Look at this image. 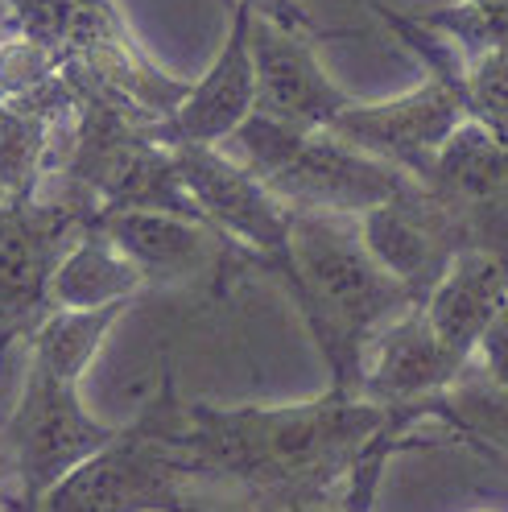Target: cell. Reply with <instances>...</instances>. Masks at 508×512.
Wrapping results in <instances>:
<instances>
[{
  "label": "cell",
  "instance_id": "7",
  "mask_svg": "<svg viewBox=\"0 0 508 512\" xmlns=\"http://www.w3.org/2000/svg\"><path fill=\"white\" fill-rule=\"evenodd\" d=\"M195 508V479L182 467L162 422L145 409L120 426L116 442L50 488L38 512H186Z\"/></svg>",
  "mask_w": 508,
  "mask_h": 512
},
{
  "label": "cell",
  "instance_id": "23",
  "mask_svg": "<svg viewBox=\"0 0 508 512\" xmlns=\"http://www.w3.org/2000/svg\"><path fill=\"white\" fill-rule=\"evenodd\" d=\"M298 512H335V508H298Z\"/></svg>",
  "mask_w": 508,
  "mask_h": 512
},
{
  "label": "cell",
  "instance_id": "25",
  "mask_svg": "<svg viewBox=\"0 0 508 512\" xmlns=\"http://www.w3.org/2000/svg\"><path fill=\"white\" fill-rule=\"evenodd\" d=\"M0 207H9V203H5V195H0Z\"/></svg>",
  "mask_w": 508,
  "mask_h": 512
},
{
  "label": "cell",
  "instance_id": "26",
  "mask_svg": "<svg viewBox=\"0 0 508 512\" xmlns=\"http://www.w3.org/2000/svg\"><path fill=\"white\" fill-rule=\"evenodd\" d=\"M0 463H5V455H0Z\"/></svg>",
  "mask_w": 508,
  "mask_h": 512
},
{
  "label": "cell",
  "instance_id": "5",
  "mask_svg": "<svg viewBox=\"0 0 508 512\" xmlns=\"http://www.w3.org/2000/svg\"><path fill=\"white\" fill-rule=\"evenodd\" d=\"M95 223L100 211L67 186H46L34 199L0 207V376L54 310L50 281L58 261Z\"/></svg>",
  "mask_w": 508,
  "mask_h": 512
},
{
  "label": "cell",
  "instance_id": "18",
  "mask_svg": "<svg viewBox=\"0 0 508 512\" xmlns=\"http://www.w3.org/2000/svg\"><path fill=\"white\" fill-rule=\"evenodd\" d=\"M414 17L447 38L463 58L508 38V0H459L455 9H434V13H414Z\"/></svg>",
  "mask_w": 508,
  "mask_h": 512
},
{
  "label": "cell",
  "instance_id": "14",
  "mask_svg": "<svg viewBox=\"0 0 508 512\" xmlns=\"http://www.w3.org/2000/svg\"><path fill=\"white\" fill-rule=\"evenodd\" d=\"M471 364H463L455 351L438 339V331L430 327V318L418 302L405 314H397L393 323L368 343L360 393L389 405V409L426 405L438 393H447Z\"/></svg>",
  "mask_w": 508,
  "mask_h": 512
},
{
  "label": "cell",
  "instance_id": "20",
  "mask_svg": "<svg viewBox=\"0 0 508 512\" xmlns=\"http://www.w3.org/2000/svg\"><path fill=\"white\" fill-rule=\"evenodd\" d=\"M475 364H484V372H488V376H496V380L504 384V389H508V310L496 318L492 331L484 335Z\"/></svg>",
  "mask_w": 508,
  "mask_h": 512
},
{
  "label": "cell",
  "instance_id": "24",
  "mask_svg": "<svg viewBox=\"0 0 508 512\" xmlns=\"http://www.w3.org/2000/svg\"><path fill=\"white\" fill-rule=\"evenodd\" d=\"M471 512H500V508H471Z\"/></svg>",
  "mask_w": 508,
  "mask_h": 512
},
{
  "label": "cell",
  "instance_id": "17",
  "mask_svg": "<svg viewBox=\"0 0 508 512\" xmlns=\"http://www.w3.org/2000/svg\"><path fill=\"white\" fill-rule=\"evenodd\" d=\"M133 310V302L100 306V310H50L46 323L34 331L25 347V360L54 372L58 380L79 384L112 335V327Z\"/></svg>",
  "mask_w": 508,
  "mask_h": 512
},
{
  "label": "cell",
  "instance_id": "19",
  "mask_svg": "<svg viewBox=\"0 0 508 512\" xmlns=\"http://www.w3.org/2000/svg\"><path fill=\"white\" fill-rule=\"evenodd\" d=\"M240 5H248L252 17H261V21H277L285 29H302V34L319 38V29H314L310 13L298 5V0H240Z\"/></svg>",
  "mask_w": 508,
  "mask_h": 512
},
{
  "label": "cell",
  "instance_id": "6",
  "mask_svg": "<svg viewBox=\"0 0 508 512\" xmlns=\"http://www.w3.org/2000/svg\"><path fill=\"white\" fill-rule=\"evenodd\" d=\"M120 426L100 422L83 405L79 384L58 380L54 372L25 360L21 389L0 413V455H5L21 500L42 504L75 467L112 446Z\"/></svg>",
  "mask_w": 508,
  "mask_h": 512
},
{
  "label": "cell",
  "instance_id": "16",
  "mask_svg": "<svg viewBox=\"0 0 508 512\" xmlns=\"http://www.w3.org/2000/svg\"><path fill=\"white\" fill-rule=\"evenodd\" d=\"M145 290H149L145 273L95 223L58 261L54 281H50V306L54 310H100V306L137 302Z\"/></svg>",
  "mask_w": 508,
  "mask_h": 512
},
{
  "label": "cell",
  "instance_id": "3",
  "mask_svg": "<svg viewBox=\"0 0 508 512\" xmlns=\"http://www.w3.org/2000/svg\"><path fill=\"white\" fill-rule=\"evenodd\" d=\"M376 13L426 62V79L414 91L393 95V100H376V104L352 100L335 116L331 133L372 153L376 162L422 182L434 166V157L442 153V145L455 137V128L471 120L467 95H463V54L418 17L393 13L385 5H376Z\"/></svg>",
  "mask_w": 508,
  "mask_h": 512
},
{
  "label": "cell",
  "instance_id": "8",
  "mask_svg": "<svg viewBox=\"0 0 508 512\" xmlns=\"http://www.w3.org/2000/svg\"><path fill=\"white\" fill-rule=\"evenodd\" d=\"M174 166L190 203L224 232L236 248H244L261 269H277L290 256L294 211L252 174L240 157L224 145H170Z\"/></svg>",
  "mask_w": 508,
  "mask_h": 512
},
{
  "label": "cell",
  "instance_id": "15",
  "mask_svg": "<svg viewBox=\"0 0 508 512\" xmlns=\"http://www.w3.org/2000/svg\"><path fill=\"white\" fill-rule=\"evenodd\" d=\"M422 310L438 339L447 343L463 364L480 356V343L492 323L508 310V256L488 248L459 252L442 281L422 298Z\"/></svg>",
  "mask_w": 508,
  "mask_h": 512
},
{
  "label": "cell",
  "instance_id": "9",
  "mask_svg": "<svg viewBox=\"0 0 508 512\" xmlns=\"http://www.w3.org/2000/svg\"><path fill=\"white\" fill-rule=\"evenodd\" d=\"M100 228L112 244L145 273L149 290H186L207 281L219 265H232L236 256L252 261L224 232L195 211H166V207H116L100 215ZM257 265V261H252Z\"/></svg>",
  "mask_w": 508,
  "mask_h": 512
},
{
  "label": "cell",
  "instance_id": "2",
  "mask_svg": "<svg viewBox=\"0 0 508 512\" xmlns=\"http://www.w3.org/2000/svg\"><path fill=\"white\" fill-rule=\"evenodd\" d=\"M281 290L323 351L331 389L360 393L364 351L397 314L418 298L376 261L360 236L356 215L294 211L290 256L273 269Z\"/></svg>",
  "mask_w": 508,
  "mask_h": 512
},
{
  "label": "cell",
  "instance_id": "10",
  "mask_svg": "<svg viewBox=\"0 0 508 512\" xmlns=\"http://www.w3.org/2000/svg\"><path fill=\"white\" fill-rule=\"evenodd\" d=\"M422 182L455 215L467 248L508 256V141L488 124L467 120L442 145Z\"/></svg>",
  "mask_w": 508,
  "mask_h": 512
},
{
  "label": "cell",
  "instance_id": "13",
  "mask_svg": "<svg viewBox=\"0 0 508 512\" xmlns=\"http://www.w3.org/2000/svg\"><path fill=\"white\" fill-rule=\"evenodd\" d=\"M257 112V58H252V9L228 0V34L199 83L162 120L170 145H224Z\"/></svg>",
  "mask_w": 508,
  "mask_h": 512
},
{
  "label": "cell",
  "instance_id": "22",
  "mask_svg": "<svg viewBox=\"0 0 508 512\" xmlns=\"http://www.w3.org/2000/svg\"><path fill=\"white\" fill-rule=\"evenodd\" d=\"M9 512H38V504H29V500H21V496H17V500H13V508H9Z\"/></svg>",
  "mask_w": 508,
  "mask_h": 512
},
{
  "label": "cell",
  "instance_id": "21",
  "mask_svg": "<svg viewBox=\"0 0 508 512\" xmlns=\"http://www.w3.org/2000/svg\"><path fill=\"white\" fill-rule=\"evenodd\" d=\"M186 512H252V508H244L236 500H199L195 508H186Z\"/></svg>",
  "mask_w": 508,
  "mask_h": 512
},
{
  "label": "cell",
  "instance_id": "4",
  "mask_svg": "<svg viewBox=\"0 0 508 512\" xmlns=\"http://www.w3.org/2000/svg\"><path fill=\"white\" fill-rule=\"evenodd\" d=\"M240 162L257 174L290 211H331V215H364L380 203H389L409 178L372 153L356 149L331 128H285L252 112L236 133L224 141Z\"/></svg>",
  "mask_w": 508,
  "mask_h": 512
},
{
  "label": "cell",
  "instance_id": "11",
  "mask_svg": "<svg viewBox=\"0 0 508 512\" xmlns=\"http://www.w3.org/2000/svg\"><path fill=\"white\" fill-rule=\"evenodd\" d=\"M368 252L385 265L418 302L442 281L459 252H467L463 228L426 182H409L401 195L360 215Z\"/></svg>",
  "mask_w": 508,
  "mask_h": 512
},
{
  "label": "cell",
  "instance_id": "1",
  "mask_svg": "<svg viewBox=\"0 0 508 512\" xmlns=\"http://www.w3.org/2000/svg\"><path fill=\"white\" fill-rule=\"evenodd\" d=\"M199 500H236L252 512L335 508L389 426L393 409L364 393L327 389L294 405H153Z\"/></svg>",
  "mask_w": 508,
  "mask_h": 512
},
{
  "label": "cell",
  "instance_id": "12",
  "mask_svg": "<svg viewBox=\"0 0 508 512\" xmlns=\"http://www.w3.org/2000/svg\"><path fill=\"white\" fill-rule=\"evenodd\" d=\"M252 58H257V116L285 128H331L352 104L314 54V34L252 17Z\"/></svg>",
  "mask_w": 508,
  "mask_h": 512
}]
</instances>
